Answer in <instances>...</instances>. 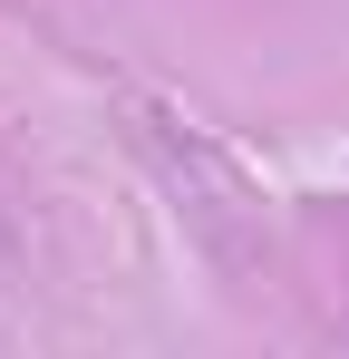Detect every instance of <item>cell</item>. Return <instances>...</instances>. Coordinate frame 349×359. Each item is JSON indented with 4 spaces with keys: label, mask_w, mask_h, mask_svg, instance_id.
<instances>
[]
</instances>
